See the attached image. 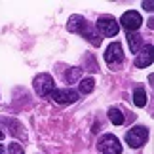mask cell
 Instances as JSON below:
<instances>
[{"label": "cell", "mask_w": 154, "mask_h": 154, "mask_svg": "<svg viewBox=\"0 0 154 154\" xmlns=\"http://www.w3.org/2000/svg\"><path fill=\"white\" fill-rule=\"evenodd\" d=\"M152 59H154V55H152V46L146 44L145 48H143V51H139L137 57H135V67H139V69L150 67V65H152Z\"/></svg>", "instance_id": "cell-9"}, {"label": "cell", "mask_w": 154, "mask_h": 154, "mask_svg": "<svg viewBox=\"0 0 154 154\" xmlns=\"http://www.w3.org/2000/svg\"><path fill=\"white\" fill-rule=\"evenodd\" d=\"M97 149L101 150V154H122L120 141H118V137H114V135H110V133H106L99 139Z\"/></svg>", "instance_id": "cell-5"}, {"label": "cell", "mask_w": 154, "mask_h": 154, "mask_svg": "<svg viewBox=\"0 0 154 154\" xmlns=\"http://www.w3.org/2000/svg\"><path fill=\"white\" fill-rule=\"evenodd\" d=\"M109 118H110V122L114 124V126H122L124 124V116H122V112L114 109V106H110L109 109Z\"/></svg>", "instance_id": "cell-13"}, {"label": "cell", "mask_w": 154, "mask_h": 154, "mask_svg": "<svg viewBox=\"0 0 154 154\" xmlns=\"http://www.w3.org/2000/svg\"><path fill=\"white\" fill-rule=\"evenodd\" d=\"M67 29L70 32H76V34H82L91 46H101V36L99 32L95 31V27H91L82 15H70L69 17V23H67Z\"/></svg>", "instance_id": "cell-1"}, {"label": "cell", "mask_w": 154, "mask_h": 154, "mask_svg": "<svg viewBox=\"0 0 154 154\" xmlns=\"http://www.w3.org/2000/svg\"><path fill=\"white\" fill-rule=\"evenodd\" d=\"M128 46L131 53H139L143 48V36L137 32H128Z\"/></svg>", "instance_id": "cell-10"}, {"label": "cell", "mask_w": 154, "mask_h": 154, "mask_svg": "<svg viewBox=\"0 0 154 154\" xmlns=\"http://www.w3.org/2000/svg\"><path fill=\"white\" fill-rule=\"evenodd\" d=\"M78 76H80V69H72L70 72H67V74H65V78H67L69 82H74L76 78H78Z\"/></svg>", "instance_id": "cell-15"}, {"label": "cell", "mask_w": 154, "mask_h": 154, "mask_svg": "<svg viewBox=\"0 0 154 154\" xmlns=\"http://www.w3.org/2000/svg\"><path fill=\"white\" fill-rule=\"evenodd\" d=\"M32 84H34V91H36L40 97H50V93L55 90V82H53V78L48 72L38 74Z\"/></svg>", "instance_id": "cell-3"}, {"label": "cell", "mask_w": 154, "mask_h": 154, "mask_svg": "<svg viewBox=\"0 0 154 154\" xmlns=\"http://www.w3.org/2000/svg\"><path fill=\"white\" fill-rule=\"evenodd\" d=\"M141 23H143V17H141L139 11L129 10V11H126V14L120 17V23H118V25H122L128 32H135L141 27Z\"/></svg>", "instance_id": "cell-7"}, {"label": "cell", "mask_w": 154, "mask_h": 154, "mask_svg": "<svg viewBox=\"0 0 154 154\" xmlns=\"http://www.w3.org/2000/svg\"><path fill=\"white\" fill-rule=\"evenodd\" d=\"M78 88H80V93H91L95 90V80L93 78H82Z\"/></svg>", "instance_id": "cell-11"}, {"label": "cell", "mask_w": 154, "mask_h": 154, "mask_svg": "<svg viewBox=\"0 0 154 154\" xmlns=\"http://www.w3.org/2000/svg\"><path fill=\"white\" fill-rule=\"evenodd\" d=\"M95 31L99 32V36H116L118 31H120V25H118V21L114 19V17H110V15H103V17H99L97 23H95Z\"/></svg>", "instance_id": "cell-2"}, {"label": "cell", "mask_w": 154, "mask_h": 154, "mask_svg": "<svg viewBox=\"0 0 154 154\" xmlns=\"http://www.w3.org/2000/svg\"><path fill=\"white\" fill-rule=\"evenodd\" d=\"M105 61L112 69L120 67V65L124 63V51H122V46L118 44V42H112L109 48H106V51H105Z\"/></svg>", "instance_id": "cell-6"}, {"label": "cell", "mask_w": 154, "mask_h": 154, "mask_svg": "<svg viewBox=\"0 0 154 154\" xmlns=\"http://www.w3.org/2000/svg\"><path fill=\"white\" fill-rule=\"evenodd\" d=\"M25 150H23V146L19 143H10L8 145V154H23Z\"/></svg>", "instance_id": "cell-14"}, {"label": "cell", "mask_w": 154, "mask_h": 154, "mask_svg": "<svg viewBox=\"0 0 154 154\" xmlns=\"http://www.w3.org/2000/svg\"><path fill=\"white\" fill-rule=\"evenodd\" d=\"M152 6H154L152 0H146V2H143V8H145L146 11H152Z\"/></svg>", "instance_id": "cell-16"}, {"label": "cell", "mask_w": 154, "mask_h": 154, "mask_svg": "<svg viewBox=\"0 0 154 154\" xmlns=\"http://www.w3.org/2000/svg\"><path fill=\"white\" fill-rule=\"evenodd\" d=\"M0 154H2V145H0Z\"/></svg>", "instance_id": "cell-18"}, {"label": "cell", "mask_w": 154, "mask_h": 154, "mask_svg": "<svg viewBox=\"0 0 154 154\" xmlns=\"http://www.w3.org/2000/svg\"><path fill=\"white\" fill-rule=\"evenodd\" d=\"M133 103H135V106H145L146 105V91L143 88H137V90L133 91Z\"/></svg>", "instance_id": "cell-12"}, {"label": "cell", "mask_w": 154, "mask_h": 154, "mask_svg": "<svg viewBox=\"0 0 154 154\" xmlns=\"http://www.w3.org/2000/svg\"><path fill=\"white\" fill-rule=\"evenodd\" d=\"M146 139H149V129L145 126H135L133 129H129L126 133V141H128V145L131 146V149L143 146L146 143Z\"/></svg>", "instance_id": "cell-4"}, {"label": "cell", "mask_w": 154, "mask_h": 154, "mask_svg": "<svg viewBox=\"0 0 154 154\" xmlns=\"http://www.w3.org/2000/svg\"><path fill=\"white\" fill-rule=\"evenodd\" d=\"M2 139H4V133H2V131H0V141H2Z\"/></svg>", "instance_id": "cell-17"}, {"label": "cell", "mask_w": 154, "mask_h": 154, "mask_svg": "<svg viewBox=\"0 0 154 154\" xmlns=\"http://www.w3.org/2000/svg\"><path fill=\"white\" fill-rule=\"evenodd\" d=\"M50 97L55 103H59V105H70V103H76V101H78L80 95H78V91L65 88V90H53L50 93Z\"/></svg>", "instance_id": "cell-8"}]
</instances>
